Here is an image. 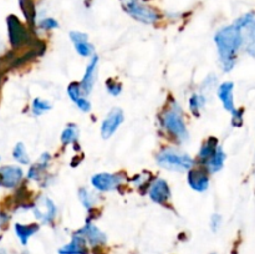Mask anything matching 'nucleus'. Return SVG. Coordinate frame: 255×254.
<instances>
[{
  "mask_svg": "<svg viewBox=\"0 0 255 254\" xmlns=\"http://www.w3.org/2000/svg\"><path fill=\"white\" fill-rule=\"evenodd\" d=\"M214 42L217 45L223 70L231 71L237 62L239 50L243 49V37L241 30L234 22L222 27L214 35Z\"/></svg>",
  "mask_w": 255,
  "mask_h": 254,
  "instance_id": "1",
  "label": "nucleus"
},
{
  "mask_svg": "<svg viewBox=\"0 0 255 254\" xmlns=\"http://www.w3.org/2000/svg\"><path fill=\"white\" fill-rule=\"evenodd\" d=\"M162 124L169 134L178 142H184L188 139L189 133L184 124L183 114L177 102H172V106L166 110L162 116Z\"/></svg>",
  "mask_w": 255,
  "mask_h": 254,
  "instance_id": "2",
  "label": "nucleus"
},
{
  "mask_svg": "<svg viewBox=\"0 0 255 254\" xmlns=\"http://www.w3.org/2000/svg\"><path fill=\"white\" fill-rule=\"evenodd\" d=\"M121 5L129 16L139 22L152 25L159 20V12L144 0H121Z\"/></svg>",
  "mask_w": 255,
  "mask_h": 254,
  "instance_id": "3",
  "label": "nucleus"
},
{
  "mask_svg": "<svg viewBox=\"0 0 255 254\" xmlns=\"http://www.w3.org/2000/svg\"><path fill=\"white\" fill-rule=\"evenodd\" d=\"M157 163L169 171L184 172L193 168L194 161L186 153L172 148H166L157 154Z\"/></svg>",
  "mask_w": 255,
  "mask_h": 254,
  "instance_id": "4",
  "label": "nucleus"
},
{
  "mask_svg": "<svg viewBox=\"0 0 255 254\" xmlns=\"http://www.w3.org/2000/svg\"><path fill=\"white\" fill-rule=\"evenodd\" d=\"M234 24L241 30L244 51L255 57V11H249L239 16Z\"/></svg>",
  "mask_w": 255,
  "mask_h": 254,
  "instance_id": "5",
  "label": "nucleus"
},
{
  "mask_svg": "<svg viewBox=\"0 0 255 254\" xmlns=\"http://www.w3.org/2000/svg\"><path fill=\"white\" fill-rule=\"evenodd\" d=\"M7 31H9L10 44L15 49L21 47L22 45L29 41V32L21 24V21L14 15L7 17Z\"/></svg>",
  "mask_w": 255,
  "mask_h": 254,
  "instance_id": "6",
  "label": "nucleus"
},
{
  "mask_svg": "<svg viewBox=\"0 0 255 254\" xmlns=\"http://www.w3.org/2000/svg\"><path fill=\"white\" fill-rule=\"evenodd\" d=\"M124 122V112L119 107H115L107 114L101 125V136L102 138L107 139L117 131L120 125Z\"/></svg>",
  "mask_w": 255,
  "mask_h": 254,
  "instance_id": "7",
  "label": "nucleus"
},
{
  "mask_svg": "<svg viewBox=\"0 0 255 254\" xmlns=\"http://www.w3.org/2000/svg\"><path fill=\"white\" fill-rule=\"evenodd\" d=\"M32 209H34V213L36 216V218L40 219L42 223H51L55 219V217H56V206L47 197L40 198Z\"/></svg>",
  "mask_w": 255,
  "mask_h": 254,
  "instance_id": "8",
  "label": "nucleus"
},
{
  "mask_svg": "<svg viewBox=\"0 0 255 254\" xmlns=\"http://www.w3.org/2000/svg\"><path fill=\"white\" fill-rule=\"evenodd\" d=\"M124 178L119 174H112V173H97L92 176L91 183L97 191L107 192L112 191V189L117 188L120 184L122 183Z\"/></svg>",
  "mask_w": 255,
  "mask_h": 254,
  "instance_id": "9",
  "label": "nucleus"
},
{
  "mask_svg": "<svg viewBox=\"0 0 255 254\" xmlns=\"http://www.w3.org/2000/svg\"><path fill=\"white\" fill-rule=\"evenodd\" d=\"M24 172L17 166L0 167V186L5 188H15L21 182Z\"/></svg>",
  "mask_w": 255,
  "mask_h": 254,
  "instance_id": "10",
  "label": "nucleus"
},
{
  "mask_svg": "<svg viewBox=\"0 0 255 254\" xmlns=\"http://www.w3.org/2000/svg\"><path fill=\"white\" fill-rule=\"evenodd\" d=\"M189 187L197 192H204L209 187V176L207 168H191L187 177Z\"/></svg>",
  "mask_w": 255,
  "mask_h": 254,
  "instance_id": "11",
  "label": "nucleus"
},
{
  "mask_svg": "<svg viewBox=\"0 0 255 254\" xmlns=\"http://www.w3.org/2000/svg\"><path fill=\"white\" fill-rule=\"evenodd\" d=\"M77 233L81 234L86 239L87 243L92 247H100L106 243V234L100 231L91 222H89L86 226L82 227L80 231H77Z\"/></svg>",
  "mask_w": 255,
  "mask_h": 254,
  "instance_id": "12",
  "label": "nucleus"
},
{
  "mask_svg": "<svg viewBox=\"0 0 255 254\" xmlns=\"http://www.w3.org/2000/svg\"><path fill=\"white\" fill-rule=\"evenodd\" d=\"M149 197L152 201L158 204L166 203L171 197V189H169L168 183L162 178L156 179L149 187Z\"/></svg>",
  "mask_w": 255,
  "mask_h": 254,
  "instance_id": "13",
  "label": "nucleus"
},
{
  "mask_svg": "<svg viewBox=\"0 0 255 254\" xmlns=\"http://www.w3.org/2000/svg\"><path fill=\"white\" fill-rule=\"evenodd\" d=\"M86 239L80 233H75L70 243L65 244L59 249L60 254H89V249L86 247Z\"/></svg>",
  "mask_w": 255,
  "mask_h": 254,
  "instance_id": "14",
  "label": "nucleus"
},
{
  "mask_svg": "<svg viewBox=\"0 0 255 254\" xmlns=\"http://www.w3.org/2000/svg\"><path fill=\"white\" fill-rule=\"evenodd\" d=\"M233 90H234V84L232 81H226L223 84L219 85L218 87V94L219 100L223 104V107L227 111L232 112L233 114L236 111V106H234V99H233Z\"/></svg>",
  "mask_w": 255,
  "mask_h": 254,
  "instance_id": "15",
  "label": "nucleus"
},
{
  "mask_svg": "<svg viewBox=\"0 0 255 254\" xmlns=\"http://www.w3.org/2000/svg\"><path fill=\"white\" fill-rule=\"evenodd\" d=\"M97 65H99V56L94 55L90 60L89 65L86 67V71H85L84 79L81 81V87L82 91H84V95H87L91 92L92 86L95 84V79H96V71H97Z\"/></svg>",
  "mask_w": 255,
  "mask_h": 254,
  "instance_id": "16",
  "label": "nucleus"
},
{
  "mask_svg": "<svg viewBox=\"0 0 255 254\" xmlns=\"http://www.w3.org/2000/svg\"><path fill=\"white\" fill-rule=\"evenodd\" d=\"M39 224H15V233H16L17 238L21 242L22 246H26L29 242L30 237L34 236L37 231H39Z\"/></svg>",
  "mask_w": 255,
  "mask_h": 254,
  "instance_id": "17",
  "label": "nucleus"
},
{
  "mask_svg": "<svg viewBox=\"0 0 255 254\" xmlns=\"http://www.w3.org/2000/svg\"><path fill=\"white\" fill-rule=\"evenodd\" d=\"M50 162V154L49 153H42L40 157L39 162L34 166L30 167L29 172H27V178L34 179V181H39L41 178L42 173H44L45 169L47 168Z\"/></svg>",
  "mask_w": 255,
  "mask_h": 254,
  "instance_id": "18",
  "label": "nucleus"
},
{
  "mask_svg": "<svg viewBox=\"0 0 255 254\" xmlns=\"http://www.w3.org/2000/svg\"><path fill=\"white\" fill-rule=\"evenodd\" d=\"M217 148H218V139L214 138V137L207 139L202 146L201 151H199V159H201L202 163L206 164L214 156Z\"/></svg>",
  "mask_w": 255,
  "mask_h": 254,
  "instance_id": "19",
  "label": "nucleus"
},
{
  "mask_svg": "<svg viewBox=\"0 0 255 254\" xmlns=\"http://www.w3.org/2000/svg\"><path fill=\"white\" fill-rule=\"evenodd\" d=\"M224 161H226V153H224V151L222 149V147L218 146L214 156L206 163L207 171L212 172V173L221 171L224 166Z\"/></svg>",
  "mask_w": 255,
  "mask_h": 254,
  "instance_id": "20",
  "label": "nucleus"
},
{
  "mask_svg": "<svg viewBox=\"0 0 255 254\" xmlns=\"http://www.w3.org/2000/svg\"><path fill=\"white\" fill-rule=\"evenodd\" d=\"M19 2L26 21L29 22L30 26H35V22H36V7H35L34 0H19Z\"/></svg>",
  "mask_w": 255,
  "mask_h": 254,
  "instance_id": "21",
  "label": "nucleus"
},
{
  "mask_svg": "<svg viewBox=\"0 0 255 254\" xmlns=\"http://www.w3.org/2000/svg\"><path fill=\"white\" fill-rule=\"evenodd\" d=\"M77 138H79V129H77L76 125L74 124L69 125L61 133V142L65 146L74 143L77 141Z\"/></svg>",
  "mask_w": 255,
  "mask_h": 254,
  "instance_id": "22",
  "label": "nucleus"
},
{
  "mask_svg": "<svg viewBox=\"0 0 255 254\" xmlns=\"http://www.w3.org/2000/svg\"><path fill=\"white\" fill-rule=\"evenodd\" d=\"M12 156H14V158L16 159L19 163L29 164V162H30L29 154H27V152H26V147H25V144L21 143V142L16 143V146L14 147Z\"/></svg>",
  "mask_w": 255,
  "mask_h": 254,
  "instance_id": "23",
  "label": "nucleus"
},
{
  "mask_svg": "<svg viewBox=\"0 0 255 254\" xmlns=\"http://www.w3.org/2000/svg\"><path fill=\"white\" fill-rule=\"evenodd\" d=\"M51 110V104L46 100H42L40 97L35 99L32 101V112H34L35 116H40V115L45 114L46 111Z\"/></svg>",
  "mask_w": 255,
  "mask_h": 254,
  "instance_id": "24",
  "label": "nucleus"
},
{
  "mask_svg": "<svg viewBox=\"0 0 255 254\" xmlns=\"http://www.w3.org/2000/svg\"><path fill=\"white\" fill-rule=\"evenodd\" d=\"M82 94H84V91H82L81 84H79V82H71V84L67 86V95H69V97L75 102V104H76L80 99L84 97Z\"/></svg>",
  "mask_w": 255,
  "mask_h": 254,
  "instance_id": "25",
  "label": "nucleus"
},
{
  "mask_svg": "<svg viewBox=\"0 0 255 254\" xmlns=\"http://www.w3.org/2000/svg\"><path fill=\"white\" fill-rule=\"evenodd\" d=\"M204 102H206V100H204V97L202 96V95L196 94L189 99V109H191V111L193 112L196 116H198L199 115V110L203 107Z\"/></svg>",
  "mask_w": 255,
  "mask_h": 254,
  "instance_id": "26",
  "label": "nucleus"
},
{
  "mask_svg": "<svg viewBox=\"0 0 255 254\" xmlns=\"http://www.w3.org/2000/svg\"><path fill=\"white\" fill-rule=\"evenodd\" d=\"M79 198L81 201V203L86 207L87 209L92 208V204H94L95 198L91 194V192L87 191L86 188H80L79 189Z\"/></svg>",
  "mask_w": 255,
  "mask_h": 254,
  "instance_id": "27",
  "label": "nucleus"
},
{
  "mask_svg": "<svg viewBox=\"0 0 255 254\" xmlns=\"http://www.w3.org/2000/svg\"><path fill=\"white\" fill-rule=\"evenodd\" d=\"M75 50H76L77 54L81 55V56L84 57L91 56L92 52H94V47H92L91 44H89V41L75 44Z\"/></svg>",
  "mask_w": 255,
  "mask_h": 254,
  "instance_id": "28",
  "label": "nucleus"
},
{
  "mask_svg": "<svg viewBox=\"0 0 255 254\" xmlns=\"http://www.w3.org/2000/svg\"><path fill=\"white\" fill-rule=\"evenodd\" d=\"M39 26L42 30H54L59 27V22L54 17H44L39 21Z\"/></svg>",
  "mask_w": 255,
  "mask_h": 254,
  "instance_id": "29",
  "label": "nucleus"
},
{
  "mask_svg": "<svg viewBox=\"0 0 255 254\" xmlns=\"http://www.w3.org/2000/svg\"><path fill=\"white\" fill-rule=\"evenodd\" d=\"M106 89L107 91H109V94H111L112 96H117V95L121 94V84H119L117 81H115V80L110 79L106 81Z\"/></svg>",
  "mask_w": 255,
  "mask_h": 254,
  "instance_id": "30",
  "label": "nucleus"
},
{
  "mask_svg": "<svg viewBox=\"0 0 255 254\" xmlns=\"http://www.w3.org/2000/svg\"><path fill=\"white\" fill-rule=\"evenodd\" d=\"M70 39L75 44H80V42H86L89 41V36L85 32L81 31H71L70 32Z\"/></svg>",
  "mask_w": 255,
  "mask_h": 254,
  "instance_id": "31",
  "label": "nucleus"
},
{
  "mask_svg": "<svg viewBox=\"0 0 255 254\" xmlns=\"http://www.w3.org/2000/svg\"><path fill=\"white\" fill-rule=\"evenodd\" d=\"M232 116V125L234 127H241L243 125V110H236Z\"/></svg>",
  "mask_w": 255,
  "mask_h": 254,
  "instance_id": "32",
  "label": "nucleus"
},
{
  "mask_svg": "<svg viewBox=\"0 0 255 254\" xmlns=\"http://www.w3.org/2000/svg\"><path fill=\"white\" fill-rule=\"evenodd\" d=\"M76 106L79 107L81 111L87 112V111H90V110H91V102H90L87 99H85V96H84L82 99H80L79 101L76 102Z\"/></svg>",
  "mask_w": 255,
  "mask_h": 254,
  "instance_id": "33",
  "label": "nucleus"
},
{
  "mask_svg": "<svg viewBox=\"0 0 255 254\" xmlns=\"http://www.w3.org/2000/svg\"><path fill=\"white\" fill-rule=\"evenodd\" d=\"M221 222H222V218H221V216H218V214H214V216L212 217L211 226H212V228H213V231H217V229L219 228V226H221Z\"/></svg>",
  "mask_w": 255,
  "mask_h": 254,
  "instance_id": "34",
  "label": "nucleus"
},
{
  "mask_svg": "<svg viewBox=\"0 0 255 254\" xmlns=\"http://www.w3.org/2000/svg\"><path fill=\"white\" fill-rule=\"evenodd\" d=\"M6 219H7V218L4 216V214L0 213V226H1L2 223H5V222H6Z\"/></svg>",
  "mask_w": 255,
  "mask_h": 254,
  "instance_id": "35",
  "label": "nucleus"
},
{
  "mask_svg": "<svg viewBox=\"0 0 255 254\" xmlns=\"http://www.w3.org/2000/svg\"><path fill=\"white\" fill-rule=\"evenodd\" d=\"M2 47H4V45H2V42L0 41V51H1V50H2Z\"/></svg>",
  "mask_w": 255,
  "mask_h": 254,
  "instance_id": "36",
  "label": "nucleus"
},
{
  "mask_svg": "<svg viewBox=\"0 0 255 254\" xmlns=\"http://www.w3.org/2000/svg\"><path fill=\"white\" fill-rule=\"evenodd\" d=\"M0 254H4V251H2V249H0Z\"/></svg>",
  "mask_w": 255,
  "mask_h": 254,
  "instance_id": "37",
  "label": "nucleus"
},
{
  "mask_svg": "<svg viewBox=\"0 0 255 254\" xmlns=\"http://www.w3.org/2000/svg\"><path fill=\"white\" fill-rule=\"evenodd\" d=\"M213 254H216V253H213Z\"/></svg>",
  "mask_w": 255,
  "mask_h": 254,
  "instance_id": "38",
  "label": "nucleus"
}]
</instances>
